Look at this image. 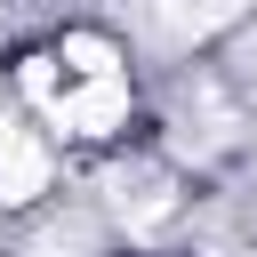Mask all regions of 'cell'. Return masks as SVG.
I'll use <instances>...</instances> for the list:
<instances>
[{
	"instance_id": "cell-1",
	"label": "cell",
	"mask_w": 257,
	"mask_h": 257,
	"mask_svg": "<svg viewBox=\"0 0 257 257\" xmlns=\"http://www.w3.org/2000/svg\"><path fill=\"white\" fill-rule=\"evenodd\" d=\"M48 120L64 137H112V128H128V80H64V96L48 104Z\"/></svg>"
},
{
	"instance_id": "cell-4",
	"label": "cell",
	"mask_w": 257,
	"mask_h": 257,
	"mask_svg": "<svg viewBox=\"0 0 257 257\" xmlns=\"http://www.w3.org/2000/svg\"><path fill=\"white\" fill-rule=\"evenodd\" d=\"M56 72H64V80H120V56H112V40H96V32H64Z\"/></svg>"
},
{
	"instance_id": "cell-3",
	"label": "cell",
	"mask_w": 257,
	"mask_h": 257,
	"mask_svg": "<svg viewBox=\"0 0 257 257\" xmlns=\"http://www.w3.org/2000/svg\"><path fill=\"white\" fill-rule=\"evenodd\" d=\"M40 193H48V153L16 128V137L0 145V201H8V209H24V201H40Z\"/></svg>"
},
{
	"instance_id": "cell-2",
	"label": "cell",
	"mask_w": 257,
	"mask_h": 257,
	"mask_svg": "<svg viewBox=\"0 0 257 257\" xmlns=\"http://www.w3.org/2000/svg\"><path fill=\"white\" fill-rule=\"evenodd\" d=\"M249 8H257V0H153V16H161L169 40H209V32L241 24Z\"/></svg>"
}]
</instances>
